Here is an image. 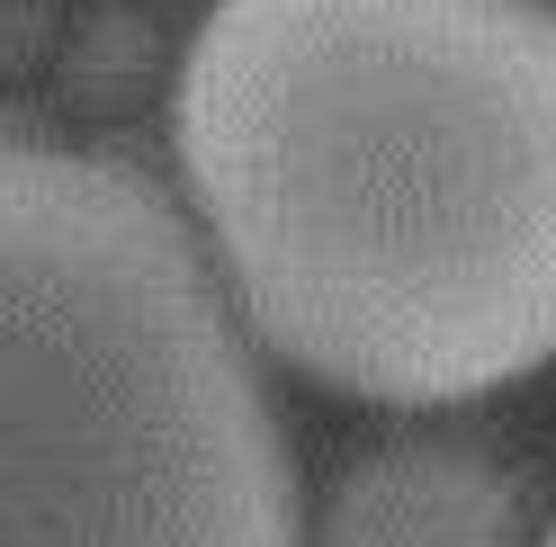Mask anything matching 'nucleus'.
Wrapping results in <instances>:
<instances>
[{
	"mask_svg": "<svg viewBox=\"0 0 556 547\" xmlns=\"http://www.w3.org/2000/svg\"><path fill=\"white\" fill-rule=\"evenodd\" d=\"M170 153L233 315L305 378L467 404L556 359L547 0H206Z\"/></svg>",
	"mask_w": 556,
	"mask_h": 547,
	"instance_id": "1",
	"label": "nucleus"
},
{
	"mask_svg": "<svg viewBox=\"0 0 556 547\" xmlns=\"http://www.w3.org/2000/svg\"><path fill=\"white\" fill-rule=\"evenodd\" d=\"M0 547H305L233 296L117 153H0Z\"/></svg>",
	"mask_w": 556,
	"mask_h": 547,
	"instance_id": "2",
	"label": "nucleus"
},
{
	"mask_svg": "<svg viewBox=\"0 0 556 547\" xmlns=\"http://www.w3.org/2000/svg\"><path fill=\"white\" fill-rule=\"evenodd\" d=\"M315 547H520V494L467 440H377L341 467Z\"/></svg>",
	"mask_w": 556,
	"mask_h": 547,
	"instance_id": "3",
	"label": "nucleus"
},
{
	"mask_svg": "<svg viewBox=\"0 0 556 547\" xmlns=\"http://www.w3.org/2000/svg\"><path fill=\"white\" fill-rule=\"evenodd\" d=\"M547 547H556V530H547Z\"/></svg>",
	"mask_w": 556,
	"mask_h": 547,
	"instance_id": "4",
	"label": "nucleus"
}]
</instances>
